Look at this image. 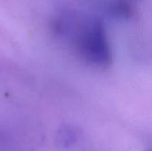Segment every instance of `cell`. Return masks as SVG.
I'll return each instance as SVG.
<instances>
[{
  "label": "cell",
  "mask_w": 152,
  "mask_h": 151,
  "mask_svg": "<svg viewBox=\"0 0 152 151\" xmlns=\"http://www.w3.org/2000/svg\"><path fill=\"white\" fill-rule=\"evenodd\" d=\"M56 33L67 36L73 43L76 50L87 62L108 67L111 63V51L102 24L94 19L83 23L70 16L60 17L54 25Z\"/></svg>",
  "instance_id": "1"
},
{
  "label": "cell",
  "mask_w": 152,
  "mask_h": 151,
  "mask_svg": "<svg viewBox=\"0 0 152 151\" xmlns=\"http://www.w3.org/2000/svg\"><path fill=\"white\" fill-rule=\"evenodd\" d=\"M108 9L111 14L121 18L130 17V15L132 14L131 5L127 2L122 0H117L110 3Z\"/></svg>",
  "instance_id": "2"
}]
</instances>
